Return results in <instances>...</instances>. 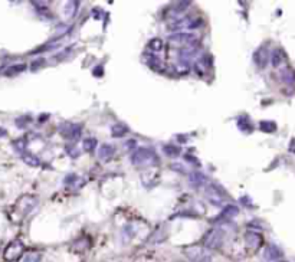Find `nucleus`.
I'll list each match as a JSON object with an SVG mask.
<instances>
[{
  "label": "nucleus",
  "instance_id": "nucleus-1",
  "mask_svg": "<svg viewBox=\"0 0 295 262\" xmlns=\"http://www.w3.org/2000/svg\"><path fill=\"white\" fill-rule=\"evenodd\" d=\"M135 166H154L159 163V159L156 156V153L150 149H138L134 151L133 159H131Z\"/></svg>",
  "mask_w": 295,
  "mask_h": 262
},
{
  "label": "nucleus",
  "instance_id": "nucleus-2",
  "mask_svg": "<svg viewBox=\"0 0 295 262\" xmlns=\"http://www.w3.org/2000/svg\"><path fill=\"white\" fill-rule=\"evenodd\" d=\"M198 40L199 37L193 33H186V32H177L172 36L169 37V43L173 45V47H179V48H193L198 45Z\"/></svg>",
  "mask_w": 295,
  "mask_h": 262
},
{
  "label": "nucleus",
  "instance_id": "nucleus-3",
  "mask_svg": "<svg viewBox=\"0 0 295 262\" xmlns=\"http://www.w3.org/2000/svg\"><path fill=\"white\" fill-rule=\"evenodd\" d=\"M184 255L187 256V259L190 262H210L212 261V255L205 248V246H187L184 248Z\"/></svg>",
  "mask_w": 295,
  "mask_h": 262
},
{
  "label": "nucleus",
  "instance_id": "nucleus-4",
  "mask_svg": "<svg viewBox=\"0 0 295 262\" xmlns=\"http://www.w3.org/2000/svg\"><path fill=\"white\" fill-rule=\"evenodd\" d=\"M222 243H223V234L220 229H212L203 239V245L208 251L209 249H219Z\"/></svg>",
  "mask_w": 295,
  "mask_h": 262
},
{
  "label": "nucleus",
  "instance_id": "nucleus-5",
  "mask_svg": "<svg viewBox=\"0 0 295 262\" xmlns=\"http://www.w3.org/2000/svg\"><path fill=\"white\" fill-rule=\"evenodd\" d=\"M25 246L20 241H13L8 245V248L5 249V259L9 262H15L20 259V256L23 255Z\"/></svg>",
  "mask_w": 295,
  "mask_h": 262
},
{
  "label": "nucleus",
  "instance_id": "nucleus-6",
  "mask_svg": "<svg viewBox=\"0 0 295 262\" xmlns=\"http://www.w3.org/2000/svg\"><path fill=\"white\" fill-rule=\"evenodd\" d=\"M202 19L199 18H181L176 23H173V30H184V29H198L202 25Z\"/></svg>",
  "mask_w": 295,
  "mask_h": 262
},
{
  "label": "nucleus",
  "instance_id": "nucleus-7",
  "mask_svg": "<svg viewBox=\"0 0 295 262\" xmlns=\"http://www.w3.org/2000/svg\"><path fill=\"white\" fill-rule=\"evenodd\" d=\"M205 196H206V199H208L209 202H212L213 205H222L223 197H225V193H223L222 190H219L215 185H209V186L206 187V190H205Z\"/></svg>",
  "mask_w": 295,
  "mask_h": 262
},
{
  "label": "nucleus",
  "instance_id": "nucleus-8",
  "mask_svg": "<svg viewBox=\"0 0 295 262\" xmlns=\"http://www.w3.org/2000/svg\"><path fill=\"white\" fill-rule=\"evenodd\" d=\"M61 134L64 137H67L68 140H76L81 136V127L78 124H72V122H67L61 127Z\"/></svg>",
  "mask_w": 295,
  "mask_h": 262
},
{
  "label": "nucleus",
  "instance_id": "nucleus-9",
  "mask_svg": "<svg viewBox=\"0 0 295 262\" xmlns=\"http://www.w3.org/2000/svg\"><path fill=\"white\" fill-rule=\"evenodd\" d=\"M115 154V147L113 144H101V147L98 149V157L103 161H108L113 159V156Z\"/></svg>",
  "mask_w": 295,
  "mask_h": 262
},
{
  "label": "nucleus",
  "instance_id": "nucleus-10",
  "mask_svg": "<svg viewBox=\"0 0 295 262\" xmlns=\"http://www.w3.org/2000/svg\"><path fill=\"white\" fill-rule=\"evenodd\" d=\"M245 242L249 249H258L262 243V238L261 235L255 234V232H248L245 236Z\"/></svg>",
  "mask_w": 295,
  "mask_h": 262
},
{
  "label": "nucleus",
  "instance_id": "nucleus-11",
  "mask_svg": "<svg viewBox=\"0 0 295 262\" xmlns=\"http://www.w3.org/2000/svg\"><path fill=\"white\" fill-rule=\"evenodd\" d=\"M147 64H149V66H152L154 71H160V72L164 71V65H163V62L156 55L147 56Z\"/></svg>",
  "mask_w": 295,
  "mask_h": 262
},
{
  "label": "nucleus",
  "instance_id": "nucleus-12",
  "mask_svg": "<svg viewBox=\"0 0 295 262\" xmlns=\"http://www.w3.org/2000/svg\"><path fill=\"white\" fill-rule=\"evenodd\" d=\"M254 59H255V62H257L259 66H264L267 65L268 62V52L265 49H259L258 52H255V55H254Z\"/></svg>",
  "mask_w": 295,
  "mask_h": 262
},
{
  "label": "nucleus",
  "instance_id": "nucleus-13",
  "mask_svg": "<svg viewBox=\"0 0 295 262\" xmlns=\"http://www.w3.org/2000/svg\"><path fill=\"white\" fill-rule=\"evenodd\" d=\"M279 256H281V251L276 246H274V245L268 246L267 251H265V258H267L268 261H276Z\"/></svg>",
  "mask_w": 295,
  "mask_h": 262
},
{
  "label": "nucleus",
  "instance_id": "nucleus-14",
  "mask_svg": "<svg viewBox=\"0 0 295 262\" xmlns=\"http://www.w3.org/2000/svg\"><path fill=\"white\" fill-rule=\"evenodd\" d=\"M127 133H128V128H127L124 124H115V125H113V128H111V134H113V137H117V139L124 137Z\"/></svg>",
  "mask_w": 295,
  "mask_h": 262
},
{
  "label": "nucleus",
  "instance_id": "nucleus-15",
  "mask_svg": "<svg viewBox=\"0 0 295 262\" xmlns=\"http://www.w3.org/2000/svg\"><path fill=\"white\" fill-rule=\"evenodd\" d=\"M284 59H285V55H284V52L282 51H275L274 54H272V65L278 66L281 65L282 62H284Z\"/></svg>",
  "mask_w": 295,
  "mask_h": 262
},
{
  "label": "nucleus",
  "instance_id": "nucleus-16",
  "mask_svg": "<svg viewBox=\"0 0 295 262\" xmlns=\"http://www.w3.org/2000/svg\"><path fill=\"white\" fill-rule=\"evenodd\" d=\"M40 258H42V255L38 251H30L25 255V259L23 262H39L40 261Z\"/></svg>",
  "mask_w": 295,
  "mask_h": 262
},
{
  "label": "nucleus",
  "instance_id": "nucleus-17",
  "mask_svg": "<svg viewBox=\"0 0 295 262\" xmlns=\"http://www.w3.org/2000/svg\"><path fill=\"white\" fill-rule=\"evenodd\" d=\"M23 161L29 164V166H32V167H38L39 164H40V161L36 156H30V154H25L23 156Z\"/></svg>",
  "mask_w": 295,
  "mask_h": 262
},
{
  "label": "nucleus",
  "instance_id": "nucleus-18",
  "mask_svg": "<svg viewBox=\"0 0 295 262\" xmlns=\"http://www.w3.org/2000/svg\"><path fill=\"white\" fill-rule=\"evenodd\" d=\"M76 8H78V3L76 2H69V3L65 5V15H67L68 18H72L75 15Z\"/></svg>",
  "mask_w": 295,
  "mask_h": 262
},
{
  "label": "nucleus",
  "instance_id": "nucleus-19",
  "mask_svg": "<svg viewBox=\"0 0 295 262\" xmlns=\"http://www.w3.org/2000/svg\"><path fill=\"white\" fill-rule=\"evenodd\" d=\"M163 150H164V153H166L169 157H176V156L180 154V149H179V147H174V146H166Z\"/></svg>",
  "mask_w": 295,
  "mask_h": 262
},
{
  "label": "nucleus",
  "instance_id": "nucleus-20",
  "mask_svg": "<svg viewBox=\"0 0 295 262\" xmlns=\"http://www.w3.org/2000/svg\"><path fill=\"white\" fill-rule=\"evenodd\" d=\"M276 125L272 121H262L261 122V130L265 131V133H272L275 131Z\"/></svg>",
  "mask_w": 295,
  "mask_h": 262
},
{
  "label": "nucleus",
  "instance_id": "nucleus-21",
  "mask_svg": "<svg viewBox=\"0 0 295 262\" xmlns=\"http://www.w3.org/2000/svg\"><path fill=\"white\" fill-rule=\"evenodd\" d=\"M95 144H96L95 139H86V140L84 141V150H85V151H92V150L95 149Z\"/></svg>",
  "mask_w": 295,
  "mask_h": 262
},
{
  "label": "nucleus",
  "instance_id": "nucleus-22",
  "mask_svg": "<svg viewBox=\"0 0 295 262\" xmlns=\"http://www.w3.org/2000/svg\"><path fill=\"white\" fill-rule=\"evenodd\" d=\"M236 213H238V209H236L235 206H229L228 209L223 212V215L222 216H223V217H229V216H235Z\"/></svg>",
  "mask_w": 295,
  "mask_h": 262
},
{
  "label": "nucleus",
  "instance_id": "nucleus-23",
  "mask_svg": "<svg viewBox=\"0 0 295 262\" xmlns=\"http://www.w3.org/2000/svg\"><path fill=\"white\" fill-rule=\"evenodd\" d=\"M149 47L152 48V49H154V51H160L163 47V42L160 40V39H153Z\"/></svg>",
  "mask_w": 295,
  "mask_h": 262
},
{
  "label": "nucleus",
  "instance_id": "nucleus-24",
  "mask_svg": "<svg viewBox=\"0 0 295 262\" xmlns=\"http://www.w3.org/2000/svg\"><path fill=\"white\" fill-rule=\"evenodd\" d=\"M135 146H137V141H135V140H128V141H127V144H125V149H127V150H133V149H135Z\"/></svg>",
  "mask_w": 295,
  "mask_h": 262
},
{
  "label": "nucleus",
  "instance_id": "nucleus-25",
  "mask_svg": "<svg viewBox=\"0 0 295 262\" xmlns=\"http://www.w3.org/2000/svg\"><path fill=\"white\" fill-rule=\"evenodd\" d=\"M134 262H156V261H153V259H149V258H138L137 261H134Z\"/></svg>",
  "mask_w": 295,
  "mask_h": 262
},
{
  "label": "nucleus",
  "instance_id": "nucleus-26",
  "mask_svg": "<svg viewBox=\"0 0 295 262\" xmlns=\"http://www.w3.org/2000/svg\"><path fill=\"white\" fill-rule=\"evenodd\" d=\"M289 150H291L292 153H295V140L291 141V146H289Z\"/></svg>",
  "mask_w": 295,
  "mask_h": 262
}]
</instances>
